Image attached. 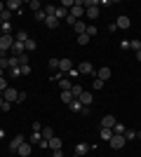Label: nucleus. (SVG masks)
Wrapping results in <instances>:
<instances>
[{"label": "nucleus", "instance_id": "7", "mask_svg": "<svg viewBox=\"0 0 141 157\" xmlns=\"http://www.w3.org/2000/svg\"><path fill=\"white\" fill-rule=\"evenodd\" d=\"M115 26H118V28H125V31H127V28L132 26V21H129V17H125V14H120V17L115 19Z\"/></svg>", "mask_w": 141, "mask_h": 157}, {"label": "nucleus", "instance_id": "53", "mask_svg": "<svg viewBox=\"0 0 141 157\" xmlns=\"http://www.w3.org/2000/svg\"><path fill=\"white\" fill-rule=\"evenodd\" d=\"M0 38H2V31H0Z\"/></svg>", "mask_w": 141, "mask_h": 157}, {"label": "nucleus", "instance_id": "3", "mask_svg": "<svg viewBox=\"0 0 141 157\" xmlns=\"http://www.w3.org/2000/svg\"><path fill=\"white\" fill-rule=\"evenodd\" d=\"M2 98H5L7 103H17V98H19V92H17V89H14V87H7L5 92H2Z\"/></svg>", "mask_w": 141, "mask_h": 157}, {"label": "nucleus", "instance_id": "17", "mask_svg": "<svg viewBox=\"0 0 141 157\" xmlns=\"http://www.w3.org/2000/svg\"><path fill=\"white\" fill-rule=\"evenodd\" d=\"M59 24H61V21L57 19V17H47V19H45V26H49V28H57Z\"/></svg>", "mask_w": 141, "mask_h": 157}, {"label": "nucleus", "instance_id": "50", "mask_svg": "<svg viewBox=\"0 0 141 157\" xmlns=\"http://www.w3.org/2000/svg\"><path fill=\"white\" fill-rule=\"evenodd\" d=\"M136 59H139V61H141V49H139V52H136Z\"/></svg>", "mask_w": 141, "mask_h": 157}, {"label": "nucleus", "instance_id": "41", "mask_svg": "<svg viewBox=\"0 0 141 157\" xmlns=\"http://www.w3.org/2000/svg\"><path fill=\"white\" fill-rule=\"evenodd\" d=\"M89 35V38H94V35H96V26H87V31H85Z\"/></svg>", "mask_w": 141, "mask_h": 157}, {"label": "nucleus", "instance_id": "29", "mask_svg": "<svg viewBox=\"0 0 141 157\" xmlns=\"http://www.w3.org/2000/svg\"><path fill=\"white\" fill-rule=\"evenodd\" d=\"M129 49L139 52V49H141V40H129Z\"/></svg>", "mask_w": 141, "mask_h": 157}, {"label": "nucleus", "instance_id": "54", "mask_svg": "<svg viewBox=\"0 0 141 157\" xmlns=\"http://www.w3.org/2000/svg\"><path fill=\"white\" fill-rule=\"evenodd\" d=\"M73 157H80V155H73Z\"/></svg>", "mask_w": 141, "mask_h": 157}, {"label": "nucleus", "instance_id": "48", "mask_svg": "<svg viewBox=\"0 0 141 157\" xmlns=\"http://www.w3.org/2000/svg\"><path fill=\"white\" fill-rule=\"evenodd\" d=\"M5 12V2H0V14Z\"/></svg>", "mask_w": 141, "mask_h": 157}, {"label": "nucleus", "instance_id": "14", "mask_svg": "<svg viewBox=\"0 0 141 157\" xmlns=\"http://www.w3.org/2000/svg\"><path fill=\"white\" fill-rule=\"evenodd\" d=\"M17 155H21V157H28V155H31V143H24V145H19Z\"/></svg>", "mask_w": 141, "mask_h": 157}, {"label": "nucleus", "instance_id": "1", "mask_svg": "<svg viewBox=\"0 0 141 157\" xmlns=\"http://www.w3.org/2000/svg\"><path fill=\"white\" fill-rule=\"evenodd\" d=\"M125 143H127V138L122 136V134H113V138L108 141V145H111L113 150H122V148H125Z\"/></svg>", "mask_w": 141, "mask_h": 157}, {"label": "nucleus", "instance_id": "47", "mask_svg": "<svg viewBox=\"0 0 141 157\" xmlns=\"http://www.w3.org/2000/svg\"><path fill=\"white\" fill-rule=\"evenodd\" d=\"M52 157H64V150H52Z\"/></svg>", "mask_w": 141, "mask_h": 157}, {"label": "nucleus", "instance_id": "21", "mask_svg": "<svg viewBox=\"0 0 141 157\" xmlns=\"http://www.w3.org/2000/svg\"><path fill=\"white\" fill-rule=\"evenodd\" d=\"M61 101L71 105V103H73V101H75V98H73V94H71V92H61Z\"/></svg>", "mask_w": 141, "mask_h": 157}, {"label": "nucleus", "instance_id": "16", "mask_svg": "<svg viewBox=\"0 0 141 157\" xmlns=\"http://www.w3.org/2000/svg\"><path fill=\"white\" fill-rule=\"evenodd\" d=\"M47 143H49V148H52V150H61V138L52 136L49 141H47Z\"/></svg>", "mask_w": 141, "mask_h": 157}, {"label": "nucleus", "instance_id": "23", "mask_svg": "<svg viewBox=\"0 0 141 157\" xmlns=\"http://www.w3.org/2000/svg\"><path fill=\"white\" fill-rule=\"evenodd\" d=\"M40 134H42V138H45V141H49V138L54 136V131H52V127H42V131H40Z\"/></svg>", "mask_w": 141, "mask_h": 157}, {"label": "nucleus", "instance_id": "11", "mask_svg": "<svg viewBox=\"0 0 141 157\" xmlns=\"http://www.w3.org/2000/svg\"><path fill=\"white\" fill-rule=\"evenodd\" d=\"M78 101H80L82 105H92V101H94V96H92V92H87V89H85V92H82V96L78 98Z\"/></svg>", "mask_w": 141, "mask_h": 157}, {"label": "nucleus", "instance_id": "19", "mask_svg": "<svg viewBox=\"0 0 141 157\" xmlns=\"http://www.w3.org/2000/svg\"><path fill=\"white\" fill-rule=\"evenodd\" d=\"M35 47H38V45H35V40H33V38H28L26 42H24V49H26V54H28V52H33Z\"/></svg>", "mask_w": 141, "mask_h": 157}, {"label": "nucleus", "instance_id": "52", "mask_svg": "<svg viewBox=\"0 0 141 157\" xmlns=\"http://www.w3.org/2000/svg\"><path fill=\"white\" fill-rule=\"evenodd\" d=\"M0 26H2V19H0Z\"/></svg>", "mask_w": 141, "mask_h": 157}, {"label": "nucleus", "instance_id": "18", "mask_svg": "<svg viewBox=\"0 0 141 157\" xmlns=\"http://www.w3.org/2000/svg\"><path fill=\"white\" fill-rule=\"evenodd\" d=\"M73 31L78 33V35H82V33L87 31V24H85V21H78V24H75V26H73Z\"/></svg>", "mask_w": 141, "mask_h": 157}, {"label": "nucleus", "instance_id": "31", "mask_svg": "<svg viewBox=\"0 0 141 157\" xmlns=\"http://www.w3.org/2000/svg\"><path fill=\"white\" fill-rule=\"evenodd\" d=\"M87 42H89V35H87V33L78 35V45H87Z\"/></svg>", "mask_w": 141, "mask_h": 157}, {"label": "nucleus", "instance_id": "32", "mask_svg": "<svg viewBox=\"0 0 141 157\" xmlns=\"http://www.w3.org/2000/svg\"><path fill=\"white\" fill-rule=\"evenodd\" d=\"M0 19H2V24H5V21H10V19H12V12H10V10L5 7V12L0 14Z\"/></svg>", "mask_w": 141, "mask_h": 157}, {"label": "nucleus", "instance_id": "8", "mask_svg": "<svg viewBox=\"0 0 141 157\" xmlns=\"http://www.w3.org/2000/svg\"><path fill=\"white\" fill-rule=\"evenodd\" d=\"M10 52H12V56H21V54L26 52V49H24V42H17V40H14V45H12Z\"/></svg>", "mask_w": 141, "mask_h": 157}, {"label": "nucleus", "instance_id": "39", "mask_svg": "<svg viewBox=\"0 0 141 157\" xmlns=\"http://www.w3.org/2000/svg\"><path fill=\"white\" fill-rule=\"evenodd\" d=\"M78 21H80V19H75V17H71V14H68V17H66V24H68V26H75Z\"/></svg>", "mask_w": 141, "mask_h": 157}, {"label": "nucleus", "instance_id": "40", "mask_svg": "<svg viewBox=\"0 0 141 157\" xmlns=\"http://www.w3.org/2000/svg\"><path fill=\"white\" fill-rule=\"evenodd\" d=\"M19 68H21V75H28V73H31V66L28 63H21Z\"/></svg>", "mask_w": 141, "mask_h": 157}, {"label": "nucleus", "instance_id": "28", "mask_svg": "<svg viewBox=\"0 0 141 157\" xmlns=\"http://www.w3.org/2000/svg\"><path fill=\"white\" fill-rule=\"evenodd\" d=\"M28 141H31V143H40V141H42V134H40V131H33V136L28 138Z\"/></svg>", "mask_w": 141, "mask_h": 157}, {"label": "nucleus", "instance_id": "27", "mask_svg": "<svg viewBox=\"0 0 141 157\" xmlns=\"http://www.w3.org/2000/svg\"><path fill=\"white\" fill-rule=\"evenodd\" d=\"M14 40H17V42H26V40H28V33H26V31H19Z\"/></svg>", "mask_w": 141, "mask_h": 157}, {"label": "nucleus", "instance_id": "44", "mask_svg": "<svg viewBox=\"0 0 141 157\" xmlns=\"http://www.w3.org/2000/svg\"><path fill=\"white\" fill-rule=\"evenodd\" d=\"M5 89H7V80L0 78V92H5Z\"/></svg>", "mask_w": 141, "mask_h": 157}, {"label": "nucleus", "instance_id": "5", "mask_svg": "<svg viewBox=\"0 0 141 157\" xmlns=\"http://www.w3.org/2000/svg\"><path fill=\"white\" fill-rule=\"evenodd\" d=\"M59 71L64 73V75H68V73L73 71V61L71 59H59Z\"/></svg>", "mask_w": 141, "mask_h": 157}, {"label": "nucleus", "instance_id": "33", "mask_svg": "<svg viewBox=\"0 0 141 157\" xmlns=\"http://www.w3.org/2000/svg\"><path fill=\"white\" fill-rule=\"evenodd\" d=\"M10 75H12V78H21V68H19V66L10 68Z\"/></svg>", "mask_w": 141, "mask_h": 157}, {"label": "nucleus", "instance_id": "10", "mask_svg": "<svg viewBox=\"0 0 141 157\" xmlns=\"http://www.w3.org/2000/svg\"><path fill=\"white\" fill-rule=\"evenodd\" d=\"M115 127V117L113 115H106V117L101 120V129H113Z\"/></svg>", "mask_w": 141, "mask_h": 157}, {"label": "nucleus", "instance_id": "45", "mask_svg": "<svg viewBox=\"0 0 141 157\" xmlns=\"http://www.w3.org/2000/svg\"><path fill=\"white\" fill-rule=\"evenodd\" d=\"M21 101H26V92H19V98H17V103H21Z\"/></svg>", "mask_w": 141, "mask_h": 157}, {"label": "nucleus", "instance_id": "9", "mask_svg": "<svg viewBox=\"0 0 141 157\" xmlns=\"http://www.w3.org/2000/svg\"><path fill=\"white\" fill-rule=\"evenodd\" d=\"M96 78H99V80H104V82H106V80L111 78V68H108V66H101L99 71H96Z\"/></svg>", "mask_w": 141, "mask_h": 157}, {"label": "nucleus", "instance_id": "43", "mask_svg": "<svg viewBox=\"0 0 141 157\" xmlns=\"http://www.w3.org/2000/svg\"><path fill=\"white\" fill-rule=\"evenodd\" d=\"M21 63H28V54H26V52L19 56V66H21Z\"/></svg>", "mask_w": 141, "mask_h": 157}, {"label": "nucleus", "instance_id": "15", "mask_svg": "<svg viewBox=\"0 0 141 157\" xmlns=\"http://www.w3.org/2000/svg\"><path fill=\"white\" fill-rule=\"evenodd\" d=\"M59 87H61V92H71V89H73V82H71V80H59Z\"/></svg>", "mask_w": 141, "mask_h": 157}, {"label": "nucleus", "instance_id": "30", "mask_svg": "<svg viewBox=\"0 0 141 157\" xmlns=\"http://www.w3.org/2000/svg\"><path fill=\"white\" fill-rule=\"evenodd\" d=\"M113 134H122V136H125V124L115 122V127H113Z\"/></svg>", "mask_w": 141, "mask_h": 157}, {"label": "nucleus", "instance_id": "13", "mask_svg": "<svg viewBox=\"0 0 141 157\" xmlns=\"http://www.w3.org/2000/svg\"><path fill=\"white\" fill-rule=\"evenodd\" d=\"M68 14H71V12H68L66 7H61V5H59V7H57V12H54V17H57V19L61 21V19H66Z\"/></svg>", "mask_w": 141, "mask_h": 157}, {"label": "nucleus", "instance_id": "37", "mask_svg": "<svg viewBox=\"0 0 141 157\" xmlns=\"http://www.w3.org/2000/svg\"><path fill=\"white\" fill-rule=\"evenodd\" d=\"M73 2H75V0H64V2H61V7H66L68 12H71V10H73Z\"/></svg>", "mask_w": 141, "mask_h": 157}, {"label": "nucleus", "instance_id": "25", "mask_svg": "<svg viewBox=\"0 0 141 157\" xmlns=\"http://www.w3.org/2000/svg\"><path fill=\"white\" fill-rule=\"evenodd\" d=\"M42 12H45L47 17H54V12H57V7H54V5H42Z\"/></svg>", "mask_w": 141, "mask_h": 157}, {"label": "nucleus", "instance_id": "4", "mask_svg": "<svg viewBox=\"0 0 141 157\" xmlns=\"http://www.w3.org/2000/svg\"><path fill=\"white\" fill-rule=\"evenodd\" d=\"M75 71L80 73V75H92V73H94V66L89 63V61H82V63H78V68H75Z\"/></svg>", "mask_w": 141, "mask_h": 157}, {"label": "nucleus", "instance_id": "26", "mask_svg": "<svg viewBox=\"0 0 141 157\" xmlns=\"http://www.w3.org/2000/svg\"><path fill=\"white\" fill-rule=\"evenodd\" d=\"M0 68H2V71H5V68H10V56L0 54Z\"/></svg>", "mask_w": 141, "mask_h": 157}, {"label": "nucleus", "instance_id": "51", "mask_svg": "<svg viewBox=\"0 0 141 157\" xmlns=\"http://www.w3.org/2000/svg\"><path fill=\"white\" fill-rule=\"evenodd\" d=\"M2 73H5V71H2V68H0V78H2Z\"/></svg>", "mask_w": 141, "mask_h": 157}, {"label": "nucleus", "instance_id": "12", "mask_svg": "<svg viewBox=\"0 0 141 157\" xmlns=\"http://www.w3.org/2000/svg\"><path fill=\"white\" fill-rule=\"evenodd\" d=\"M87 152H89V145H87V143H78V145H75V155L85 157Z\"/></svg>", "mask_w": 141, "mask_h": 157}, {"label": "nucleus", "instance_id": "36", "mask_svg": "<svg viewBox=\"0 0 141 157\" xmlns=\"http://www.w3.org/2000/svg\"><path fill=\"white\" fill-rule=\"evenodd\" d=\"M125 138H127V141H132V138H136V131H132V129H125Z\"/></svg>", "mask_w": 141, "mask_h": 157}, {"label": "nucleus", "instance_id": "42", "mask_svg": "<svg viewBox=\"0 0 141 157\" xmlns=\"http://www.w3.org/2000/svg\"><path fill=\"white\" fill-rule=\"evenodd\" d=\"M35 19H38V21H45V19H47V14L40 10V12H35Z\"/></svg>", "mask_w": 141, "mask_h": 157}, {"label": "nucleus", "instance_id": "34", "mask_svg": "<svg viewBox=\"0 0 141 157\" xmlns=\"http://www.w3.org/2000/svg\"><path fill=\"white\" fill-rule=\"evenodd\" d=\"M71 110H75V113H80V110H82V103L78 101V98H75L73 103H71Z\"/></svg>", "mask_w": 141, "mask_h": 157}, {"label": "nucleus", "instance_id": "20", "mask_svg": "<svg viewBox=\"0 0 141 157\" xmlns=\"http://www.w3.org/2000/svg\"><path fill=\"white\" fill-rule=\"evenodd\" d=\"M82 92H85V89H82V85H73V89H71L73 98H80V96H82Z\"/></svg>", "mask_w": 141, "mask_h": 157}, {"label": "nucleus", "instance_id": "22", "mask_svg": "<svg viewBox=\"0 0 141 157\" xmlns=\"http://www.w3.org/2000/svg\"><path fill=\"white\" fill-rule=\"evenodd\" d=\"M5 7L10 10V12H14L17 7H21V0H10V2H5Z\"/></svg>", "mask_w": 141, "mask_h": 157}, {"label": "nucleus", "instance_id": "49", "mask_svg": "<svg viewBox=\"0 0 141 157\" xmlns=\"http://www.w3.org/2000/svg\"><path fill=\"white\" fill-rule=\"evenodd\" d=\"M2 103H5V98H2V92H0V108H2Z\"/></svg>", "mask_w": 141, "mask_h": 157}, {"label": "nucleus", "instance_id": "35", "mask_svg": "<svg viewBox=\"0 0 141 157\" xmlns=\"http://www.w3.org/2000/svg\"><path fill=\"white\" fill-rule=\"evenodd\" d=\"M49 68H52L54 73L59 71V59H54V56H52V59H49Z\"/></svg>", "mask_w": 141, "mask_h": 157}, {"label": "nucleus", "instance_id": "2", "mask_svg": "<svg viewBox=\"0 0 141 157\" xmlns=\"http://www.w3.org/2000/svg\"><path fill=\"white\" fill-rule=\"evenodd\" d=\"M14 45V35H2L0 38V54H7Z\"/></svg>", "mask_w": 141, "mask_h": 157}, {"label": "nucleus", "instance_id": "6", "mask_svg": "<svg viewBox=\"0 0 141 157\" xmlns=\"http://www.w3.org/2000/svg\"><path fill=\"white\" fill-rule=\"evenodd\" d=\"M24 143H26V136H21V134H19V136H14V138H12V143H10V150L17 152V150H19V145H24Z\"/></svg>", "mask_w": 141, "mask_h": 157}, {"label": "nucleus", "instance_id": "38", "mask_svg": "<svg viewBox=\"0 0 141 157\" xmlns=\"http://www.w3.org/2000/svg\"><path fill=\"white\" fill-rule=\"evenodd\" d=\"M94 89H104V80H99V78H94Z\"/></svg>", "mask_w": 141, "mask_h": 157}, {"label": "nucleus", "instance_id": "46", "mask_svg": "<svg viewBox=\"0 0 141 157\" xmlns=\"http://www.w3.org/2000/svg\"><path fill=\"white\" fill-rule=\"evenodd\" d=\"M10 108H12V103H7V101H5V103H2V108H0V110H2V113H7V110H10Z\"/></svg>", "mask_w": 141, "mask_h": 157}, {"label": "nucleus", "instance_id": "24", "mask_svg": "<svg viewBox=\"0 0 141 157\" xmlns=\"http://www.w3.org/2000/svg\"><path fill=\"white\" fill-rule=\"evenodd\" d=\"M99 136L104 138V141H111V138H113V129H101Z\"/></svg>", "mask_w": 141, "mask_h": 157}]
</instances>
